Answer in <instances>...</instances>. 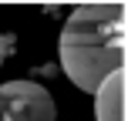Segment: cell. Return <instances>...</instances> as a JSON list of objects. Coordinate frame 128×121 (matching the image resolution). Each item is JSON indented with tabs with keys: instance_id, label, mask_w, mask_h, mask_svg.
I'll return each instance as SVG.
<instances>
[{
	"instance_id": "1",
	"label": "cell",
	"mask_w": 128,
	"mask_h": 121,
	"mask_svg": "<svg viewBox=\"0 0 128 121\" xmlns=\"http://www.w3.org/2000/svg\"><path fill=\"white\" fill-rule=\"evenodd\" d=\"M81 47H125V3H78L61 30V44Z\"/></svg>"
},
{
	"instance_id": "2",
	"label": "cell",
	"mask_w": 128,
	"mask_h": 121,
	"mask_svg": "<svg viewBox=\"0 0 128 121\" xmlns=\"http://www.w3.org/2000/svg\"><path fill=\"white\" fill-rule=\"evenodd\" d=\"M61 67L71 77L78 91L94 94L111 74L125 71V47H81L64 44L61 47Z\"/></svg>"
},
{
	"instance_id": "3",
	"label": "cell",
	"mask_w": 128,
	"mask_h": 121,
	"mask_svg": "<svg viewBox=\"0 0 128 121\" xmlns=\"http://www.w3.org/2000/svg\"><path fill=\"white\" fill-rule=\"evenodd\" d=\"M58 104L51 91L37 81L0 84V121H54Z\"/></svg>"
},
{
	"instance_id": "4",
	"label": "cell",
	"mask_w": 128,
	"mask_h": 121,
	"mask_svg": "<svg viewBox=\"0 0 128 121\" xmlns=\"http://www.w3.org/2000/svg\"><path fill=\"white\" fill-rule=\"evenodd\" d=\"M94 121H125V71L111 74L94 91Z\"/></svg>"
},
{
	"instance_id": "5",
	"label": "cell",
	"mask_w": 128,
	"mask_h": 121,
	"mask_svg": "<svg viewBox=\"0 0 128 121\" xmlns=\"http://www.w3.org/2000/svg\"><path fill=\"white\" fill-rule=\"evenodd\" d=\"M7 44H10V40H7L4 34H0V64H4V57H7Z\"/></svg>"
}]
</instances>
